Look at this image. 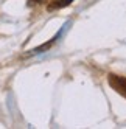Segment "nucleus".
<instances>
[{
  "mask_svg": "<svg viewBox=\"0 0 126 129\" xmlns=\"http://www.w3.org/2000/svg\"><path fill=\"white\" fill-rule=\"evenodd\" d=\"M107 81H109V86L117 92V93H120L121 96L126 98V78L124 76L111 73V75L107 76Z\"/></svg>",
  "mask_w": 126,
  "mask_h": 129,
  "instance_id": "obj_1",
  "label": "nucleus"
},
{
  "mask_svg": "<svg viewBox=\"0 0 126 129\" xmlns=\"http://www.w3.org/2000/svg\"><path fill=\"white\" fill-rule=\"evenodd\" d=\"M73 0H53V2L48 5V10L53 11V10H59V8H64L67 5H70Z\"/></svg>",
  "mask_w": 126,
  "mask_h": 129,
  "instance_id": "obj_2",
  "label": "nucleus"
}]
</instances>
